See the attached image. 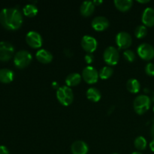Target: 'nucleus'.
<instances>
[{"label": "nucleus", "mask_w": 154, "mask_h": 154, "mask_svg": "<svg viewBox=\"0 0 154 154\" xmlns=\"http://www.w3.org/2000/svg\"><path fill=\"white\" fill-rule=\"evenodd\" d=\"M0 23L8 30H17L22 26L23 15L16 8H5L0 12Z\"/></svg>", "instance_id": "obj_1"}, {"label": "nucleus", "mask_w": 154, "mask_h": 154, "mask_svg": "<svg viewBox=\"0 0 154 154\" xmlns=\"http://www.w3.org/2000/svg\"><path fill=\"white\" fill-rule=\"evenodd\" d=\"M151 105V99L146 95H140L137 96L133 102V108L135 113L142 115L147 112Z\"/></svg>", "instance_id": "obj_2"}, {"label": "nucleus", "mask_w": 154, "mask_h": 154, "mask_svg": "<svg viewBox=\"0 0 154 154\" xmlns=\"http://www.w3.org/2000/svg\"><path fill=\"white\" fill-rule=\"evenodd\" d=\"M57 98L62 105L69 106L73 102L74 93L70 87L63 86L57 90Z\"/></svg>", "instance_id": "obj_3"}, {"label": "nucleus", "mask_w": 154, "mask_h": 154, "mask_svg": "<svg viewBox=\"0 0 154 154\" xmlns=\"http://www.w3.org/2000/svg\"><path fill=\"white\" fill-rule=\"evenodd\" d=\"M32 56L27 51H20L15 54L14 58V63L15 66L20 69L26 68L31 63Z\"/></svg>", "instance_id": "obj_4"}, {"label": "nucleus", "mask_w": 154, "mask_h": 154, "mask_svg": "<svg viewBox=\"0 0 154 154\" xmlns=\"http://www.w3.org/2000/svg\"><path fill=\"white\" fill-rule=\"evenodd\" d=\"M103 59L108 66H115L120 60V54L117 48L114 47H108L103 53Z\"/></svg>", "instance_id": "obj_5"}, {"label": "nucleus", "mask_w": 154, "mask_h": 154, "mask_svg": "<svg viewBox=\"0 0 154 154\" xmlns=\"http://www.w3.org/2000/svg\"><path fill=\"white\" fill-rule=\"evenodd\" d=\"M138 55L141 59L145 61H150L154 58V48L151 45L143 43L138 47Z\"/></svg>", "instance_id": "obj_6"}, {"label": "nucleus", "mask_w": 154, "mask_h": 154, "mask_svg": "<svg viewBox=\"0 0 154 154\" xmlns=\"http://www.w3.org/2000/svg\"><path fill=\"white\" fill-rule=\"evenodd\" d=\"M82 78L87 84H96L99 80V72L93 66H87L82 72Z\"/></svg>", "instance_id": "obj_7"}, {"label": "nucleus", "mask_w": 154, "mask_h": 154, "mask_svg": "<svg viewBox=\"0 0 154 154\" xmlns=\"http://www.w3.org/2000/svg\"><path fill=\"white\" fill-rule=\"evenodd\" d=\"M116 44L119 49L127 50L132 45V36L126 32H120L116 35Z\"/></svg>", "instance_id": "obj_8"}, {"label": "nucleus", "mask_w": 154, "mask_h": 154, "mask_svg": "<svg viewBox=\"0 0 154 154\" xmlns=\"http://www.w3.org/2000/svg\"><path fill=\"white\" fill-rule=\"evenodd\" d=\"M14 53L13 45L7 42H0V60L7 62L11 59Z\"/></svg>", "instance_id": "obj_9"}, {"label": "nucleus", "mask_w": 154, "mask_h": 154, "mask_svg": "<svg viewBox=\"0 0 154 154\" xmlns=\"http://www.w3.org/2000/svg\"><path fill=\"white\" fill-rule=\"evenodd\" d=\"M26 42L30 48L34 49L40 48L42 45V35L37 32L30 31L26 34Z\"/></svg>", "instance_id": "obj_10"}, {"label": "nucleus", "mask_w": 154, "mask_h": 154, "mask_svg": "<svg viewBox=\"0 0 154 154\" xmlns=\"http://www.w3.org/2000/svg\"><path fill=\"white\" fill-rule=\"evenodd\" d=\"M81 47L87 54H93L97 49L98 42L93 36L84 35L81 39Z\"/></svg>", "instance_id": "obj_11"}, {"label": "nucleus", "mask_w": 154, "mask_h": 154, "mask_svg": "<svg viewBox=\"0 0 154 154\" xmlns=\"http://www.w3.org/2000/svg\"><path fill=\"white\" fill-rule=\"evenodd\" d=\"M91 26L94 30L96 32L105 31L109 26V21L106 17L102 16L96 17L93 20Z\"/></svg>", "instance_id": "obj_12"}, {"label": "nucleus", "mask_w": 154, "mask_h": 154, "mask_svg": "<svg viewBox=\"0 0 154 154\" xmlns=\"http://www.w3.org/2000/svg\"><path fill=\"white\" fill-rule=\"evenodd\" d=\"M143 25L146 27L154 26V8H147L144 9L141 17Z\"/></svg>", "instance_id": "obj_13"}, {"label": "nucleus", "mask_w": 154, "mask_h": 154, "mask_svg": "<svg viewBox=\"0 0 154 154\" xmlns=\"http://www.w3.org/2000/svg\"><path fill=\"white\" fill-rule=\"evenodd\" d=\"M72 154H87L89 147L87 143L83 141H76L72 144L71 147Z\"/></svg>", "instance_id": "obj_14"}, {"label": "nucleus", "mask_w": 154, "mask_h": 154, "mask_svg": "<svg viewBox=\"0 0 154 154\" xmlns=\"http://www.w3.org/2000/svg\"><path fill=\"white\" fill-rule=\"evenodd\" d=\"M35 57L38 61L42 64H48L53 60L52 54L45 49L38 50L36 53Z\"/></svg>", "instance_id": "obj_15"}, {"label": "nucleus", "mask_w": 154, "mask_h": 154, "mask_svg": "<svg viewBox=\"0 0 154 154\" xmlns=\"http://www.w3.org/2000/svg\"><path fill=\"white\" fill-rule=\"evenodd\" d=\"M95 5L93 2L86 1L81 4L80 7V12L81 14L84 17H90L93 14L95 11Z\"/></svg>", "instance_id": "obj_16"}, {"label": "nucleus", "mask_w": 154, "mask_h": 154, "mask_svg": "<svg viewBox=\"0 0 154 154\" xmlns=\"http://www.w3.org/2000/svg\"><path fill=\"white\" fill-rule=\"evenodd\" d=\"M82 76L78 73H71L66 77V84L69 87H75L81 82Z\"/></svg>", "instance_id": "obj_17"}, {"label": "nucleus", "mask_w": 154, "mask_h": 154, "mask_svg": "<svg viewBox=\"0 0 154 154\" xmlns=\"http://www.w3.org/2000/svg\"><path fill=\"white\" fill-rule=\"evenodd\" d=\"M114 3L117 10L121 12L128 11L133 5V2L131 0H115Z\"/></svg>", "instance_id": "obj_18"}, {"label": "nucleus", "mask_w": 154, "mask_h": 154, "mask_svg": "<svg viewBox=\"0 0 154 154\" xmlns=\"http://www.w3.org/2000/svg\"><path fill=\"white\" fill-rule=\"evenodd\" d=\"M14 74L13 71L8 69H2L0 70V82L8 84L14 80Z\"/></svg>", "instance_id": "obj_19"}, {"label": "nucleus", "mask_w": 154, "mask_h": 154, "mask_svg": "<svg viewBox=\"0 0 154 154\" xmlns=\"http://www.w3.org/2000/svg\"><path fill=\"white\" fill-rule=\"evenodd\" d=\"M86 96H87V98L89 100L93 102H99L101 99V97H102L100 91L98 89L95 88V87L89 88L87 90V93H86Z\"/></svg>", "instance_id": "obj_20"}, {"label": "nucleus", "mask_w": 154, "mask_h": 154, "mask_svg": "<svg viewBox=\"0 0 154 154\" xmlns=\"http://www.w3.org/2000/svg\"><path fill=\"white\" fill-rule=\"evenodd\" d=\"M126 89L129 93L135 94L140 91L141 84L138 80L135 79V78H131L126 83Z\"/></svg>", "instance_id": "obj_21"}, {"label": "nucleus", "mask_w": 154, "mask_h": 154, "mask_svg": "<svg viewBox=\"0 0 154 154\" xmlns=\"http://www.w3.org/2000/svg\"><path fill=\"white\" fill-rule=\"evenodd\" d=\"M23 11L25 16L28 17H34L35 16L37 15L38 10V8L36 7V5L32 4H29L23 8Z\"/></svg>", "instance_id": "obj_22"}, {"label": "nucleus", "mask_w": 154, "mask_h": 154, "mask_svg": "<svg viewBox=\"0 0 154 154\" xmlns=\"http://www.w3.org/2000/svg\"><path fill=\"white\" fill-rule=\"evenodd\" d=\"M114 73V70L111 66H105L99 72V76L101 79L107 80L111 78Z\"/></svg>", "instance_id": "obj_23"}, {"label": "nucleus", "mask_w": 154, "mask_h": 154, "mask_svg": "<svg viewBox=\"0 0 154 154\" xmlns=\"http://www.w3.org/2000/svg\"><path fill=\"white\" fill-rule=\"evenodd\" d=\"M134 144L137 150H145L147 146V141L146 138L143 136L137 137L134 141Z\"/></svg>", "instance_id": "obj_24"}, {"label": "nucleus", "mask_w": 154, "mask_h": 154, "mask_svg": "<svg viewBox=\"0 0 154 154\" xmlns=\"http://www.w3.org/2000/svg\"><path fill=\"white\" fill-rule=\"evenodd\" d=\"M147 34V29L145 26L139 25L135 28V35L137 38H144Z\"/></svg>", "instance_id": "obj_25"}, {"label": "nucleus", "mask_w": 154, "mask_h": 154, "mask_svg": "<svg viewBox=\"0 0 154 154\" xmlns=\"http://www.w3.org/2000/svg\"><path fill=\"white\" fill-rule=\"evenodd\" d=\"M123 57H124L125 60H126V61L129 62V63L134 62L135 60V58H136L135 53L132 51H131V50H126V51L123 52Z\"/></svg>", "instance_id": "obj_26"}, {"label": "nucleus", "mask_w": 154, "mask_h": 154, "mask_svg": "<svg viewBox=\"0 0 154 154\" xmlns=\"http://www.w3.org/2000/svg\"><path fill=\"white\" fill-rule=\"evenodd\" d=\"M145 73L147 74L148 76L153 77L154 76V64L152 63H149L148 64L146 65L145 66Z\"/></svg>", "instance_id": "obj_27"}, {"label": "nucleus", "mask_w": 154, "mask_h": 154, "mask_svg": "<svg viewBox=\"0 0 154 154\" xmlns=\"http://www.w3.org/2000/svg\"><path fill=\"white\" fill-rule=\"evenodd\" d=\"M84 60L87 64H91L94 61V56L92 54H87L84 57Z\"/></svg>", "instance_id": "obj_28"}, {"label": "nucleus", "mask_w": 154, "mask_h": 154, "mask_svg": "<svg viewBox=\"0 0 154 154\" xmlns=\"http://www.w3.org/2000/svg\"><path fill=\"white\" fill-rule=\"evenodd\" d=\"M0 154H9L7 147L5 146H0Z\"/></svg>", "instance_id": "obj_29"}, {"label": "nucleus", "mask_w": 154, "mask_h": 154, "mask_svg": "<svg viewBox=\"0 0 154 154\" xmlns=\"http://www.w3.org/2000/svg\"><path fill=\"white\" fill-rule=\"evenodd\" d=\"M150 148L152 152H154V138L150 141Z\"/></svg>", "instance_id": "obj_30"}, {"label": "nucleus", "mask_w": 154, "mask_h": 154, "mask_svg": "<svg viewBox=\"0 0 154 154\" xmlns=\"http://www.w3.org/2000/svg\"><path fill=\"white\" fill-rule=\"evenodd\" d=\"M150 135L153 137V138H154V124L152 126L151 129H150Z\"/></svg>", "instance_id": "obj_31"}, {"label": "nucleus", "mask_w": 154, "mask_h": 154, "mask_svg": "<svg viewBox=\"0 0 154 154\" xmlns=\"http://www.w3.org/2000/svg\"><path fill=\"white\" fill-rule=\"evenodd\" d=\"M93 3H94L95 6H98L99 5L102 4V1H93Z\"/></svg>", "instance_id": "obj_32"}, {"label": "nucleus", "mask_w": 154, "mask_h": 154, "mask_svg": "<svg viewBox=\"0 0 154 154\" xmlns=\"http://www.w3.org/2000/svg\"><path fill=\"white\" fill-rule=\"evenodd\" d=\"M53 87H54V88H55V89H57V90H58V89L60 88V87H59V86H58V84H57V83H56V82L53 83Z\"/></svg>", "instance_id": "obj_33"}, {"label": "nucleus", "mask_w": 154, "mask_h": 154, "mask_svg": "<svg viewBox=\"0 0 154 154\" xmlns=\"http://www.w3.org/2000/svg\"><path fill=\"white\" fill-rule=\"evenodd\" d=\"M139 3H141V4H146V3H148L150 2L149 0H147V1H138Z\"/></svg>", "instance_id": "obj_34"}, {"label": "nucleus", "mask_w": 154, "mask_h": 154, "mask_svg": "<svg viewBox=\"0 0 154 154\" xmlns=\"http://www.w3.org/2000/svg\"><path fill=\"white\" fill-rule=\"evenodd\" d=\"M131 154H142V153H140V152H133V153Z\"/></svg>", "instance_id": "obj_35"}, {"label": "nucleus", "mask_w": 154, "mask_h": 154, "mask_svg": "<svg viewBox=\"0 0 154 154\" xmlns=\"http://www.w3.org/2000/svg\"><path fill=\"white\" fill-rule=\"evenodd\" d=\"M152 100H153V102H154V92H153V96H152Z\"/></svg>", "instance_id": "obj_36"}, {"label": "nucleus", "mask_w": 154, "mask_h": 154, "mask_svg": "<svg viewBox=\"0 0 154 154\" xmlns=\"http://www.w3.org/2000/svg\"><path fill=\"white\" fill-rule=\"evenodd\" d=\"M153 112H154V106H153Z\"/></svg>", "instance_id": "obj_37"}, {"label": "nucleus", "mask_w": 154, "mask_h": 154, "mask_svg": "<svg viewBox=\"0 0 154 154\" xmlns=\"http://www.w3.org/2000/svg\"><path fill=\"white\" fill-rule=\"evenodd\" d=\"M112 154H118V153H112Z\"/></svg>", "instance_id": "obj_38"}]
</instances>
